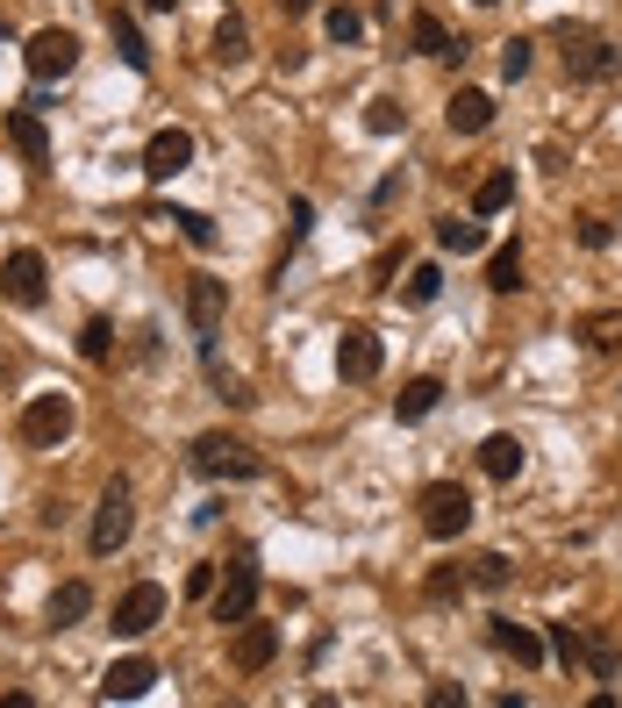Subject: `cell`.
Here are the masks:
<instances>
[{
  "mask_svg": "<svg viewBox=\"0 0 622 708\" xmlns=\"http://www.w3.org/2000/svg\"><path fill=\"white\" fill-rule=\"evenodd\" d=\"M187 465H193L201 479H257V451L244 444V436H230V430H208V436H193Z\"/></svg>",
  "mask_w": 622,
  "mask_h": 708,
  "instance_id": "1",
  "label": "cell"
},
{
  "mask_svg": "<svg viewBox=\"0 0 622 708\" xmlns=\"http://www.w3.org/2000/svg\"><path fill=\"white\" fill-rule=\"evenodd\" d=\"M415 508H422V530H430L436 545H451V537H465V530H473V494H465L458 479H430Z\"/></svg>",
  "mask_w": 622,
  "mask_h": 708,
  "instance_id": "2",
  "label": "cell"
},
{
  "mask_svg": "<svg viewBox=\"0 0 622 708\" xmlns=\"http://www.w3.org/2000/svg\"><path fill=\"white\" fill-rule=\"evenodd\" d=\"M72 423H80V401H72V394H29V409H22V444L57 451V444L72 436Z\"/></svg>",
  "mask_w": 622,
  "mask_h": 708,
  "instance_id": "3",
  "label": "cell"
},
{
  "mask_svg": "<svg viewBox=\"0 0 622 708\" xmlns=\"http://www.w3.org/2000/svg\"><path fill=\"white\" fill-rule=\"evenodd\" d=\"M222 315H230V286L222 279H187V323H193V344H201V358L215 366V337H222Z\"/></svg>",
  "mask_w": 622,
  "mask_h": 708,
  "instance_id": "4",
  "label": "cell"
},
{
  "mask_svg": "<svg viewBox=\"0 0 622 708\" xmlns=\"http://www.w3.org/2000/svg\"><path fill=\"white\" fill-rule=\"evenodd\" d=\"M244 615H257V559H251V551H236L230 572L215 580V623L236 630Z\"/></svg>",
  "mask_w": 622,
  "mask_h": 708,
  "instance_id": "5",
  "label": "cell"
},
{
  "mask_svg": "<svg viewBox=\"0 0 622 708\" xmlns=\"http://www.w3.org/2000/svg\"><path fill=\"white\" fill-rule=\"evenodd\" d=\"M129 530H136V508H129V487L115 479V487L101 494V508H94V537H86L94 559H115V551L129 545Z\"/></svg>",
  "mask_w": 622,
  "mask_h": 708,
  "instance_id": "6",
  "label": "cell"
},
{
  "mask_svg": "<svg viewBox=\"0 0 622 708\" xmlns=\"http://www.w3.org/2000/svg\"><path fill=\"white\" fill-rule=\"evenodd\" d=\"M22 57H29V80L51 86V80H65V72L80 65V36H72V29H36Z\"/></svg>",
  "mask_w": 622,
  "mask_h": 708,
  "instance_id": "7",
  "label": "cell"
},
{
  "mask_svg": "<svg viewBox=\"0 0 622 708\" xmlns=\"http://www.w3.org/2000/svg\"><path fill=\"white\" fill-rule=\"evenodd\" d=\"M158 623H165V587L158 580H136L129 594L115 601V623L108 630H115V637H150Z\"/></svg>",
  "mask_w": 622,
  "mask_h": 708,
  "instance_id": "8",
  "label": "cell"
},
{
  "mask_svg": "<svg viewBox=\"0 0 622 708\" xmlns=\"http://www.w3.org/2000/svg\"><path fill=\"white\" fill-rule=\"evenodd\" d=\"M0 294L14 300V308H43V294H51V279H43V251H8V265H0Z\"/></svg>",
  "mask_w": 622,
  "mask_h": 708,
  "instance_id": "9",
  "label": "cell"
},
{
  "mask_svg": "<svg viewBox=\"0 0 622 708\" xmlns=\"http://www.w3.org/2000/svg\"><path fill=\"white\" fill-rule=\"evenodd\" d=\"M558 43H566V72H572V80H609V72H615V43H601L594 36V29H558Z\"/></svg>",
  "mask_w": 622,
  "mask_h": 708,
  "instance_id": "10",
  "label": "cell"
},
{
  "mask_svg": "<svg viewBox=\"0 0 622 708\" xmlns=\"http://www.w3.org/2000/svg\"><path fill=\"white\" fill-rule=\"evenodd\" d=\"M187 165H193V129L165 123L158 137L144 144V179H158V187H165V179H179V172H187Z\"/></svg>",
  "mask_w": 622,
  "mask_h": 708,
  "instance_id": "11",
  "label": "cell"
},
{
  "mask_svg": "<svg viewBox=\"0 0 622 708\" xmlns=\"http://www.w3.org/2000/svg\"><path fill=\"white\" fill-rule=\"evenodd\" d=\"M379 358H387V351H379V337H372L366 323H351V329H344V337H337V372H344V380H351V387L379 380Z\"/></svg>",
  "mask_w": 622,
  "mask_h": 708,
  "instance_id": "12",
  "label": "cell"
},
{
  "mask_svg": "<svg viewBox=\"0 0 622 708\" xmlns=\"http://www.w3.org/2000/svg\"><path fill=\"white\" fill-rule=\"evenodd\" d=\"M272 658H280V630L257 623V615H244V623H236V644H230V666L236 673H265Z\"/></svg>",
  "mask_w": 622,
  "mask_h": 708,
  "instance_id": "13",
  "label": "cell"
},
{
  "mask_svg": "<svg viewBox=\"0 0 622 708\" xmlns=\"http://www.w3.org/2000/svg\"><path fill=\"white\" fill-rule=\"evenodd\" d=\"M487 637H494V652H508V658H515V666H544V658H551L544 630H529V623H508V615H494V623H487Z\"/></svg>",
  "mask_w": 622,
  "mask_h": 708,
  "instance_id": "14",
  "label": "cell"
},
{
  "mask_svg": "<svg viewBox=\"0 0 622 708\" xmlns=\"http://www.w3.org/2000/svg\"><path fill=\"white\" fill-rule=\"evenodd\" d=\"M444 123H451V137H479V129L494 123V94L487 86H458V94L444 101Z\"/></svg>",
  "mask_w": 622,
  "mask_h": 708,
  "instance_id": "15",
  "label": "cell"
},
{
  "mask_svg": "<svg viewBox=\"0 0 622 708\" xmlns=\"http://www.w3.org/2000/svg\"><path fill=\"white\" fill-rule=\"evenodd\" d=\"M150 680H158V666H150V658H115V666L101 673V701H144Z\"/></svg>",
  "mask_w": 622,
  "mask_h": 708,
  "instance_id": "16",
  "label": "cell"
},
{
  "mask_svg": "<svg viewBox=\"0 0 622 708\" xmlns=\"http://www.w3.org/2000/svg\"><path fill=\"white\" fill-rule=\"evenodd\" d=\"M523 465H529V444H523V436L494 430L487 444H479V473H487V479H515V473H523Z\"/></svg>",
  "mask_w": 622,
  "mask_h": 708,
  "instance_id": "17",
  "label": "cell"
},
{
  "mask_svg": "<svg viewBox=\"0 0 622 708\" xmlns=\"http://www.w3.org/2000/svg\"><path fill=\"white\" fill-rule=\"evenodd\" d=\"M8 144L22 150L36 172L51 165V137H43V115H36V108H8Z\"/></svg>",
  "mask_w": 622,
  "mask_h": 708,
  "instance_id": "18",
  "label": "cell"
},
{
  "mask_svg": "<svg viewBox=\"0 0 622 708\" xmlns=\"http://www.w3.org/2000/svg\"><path fill=\"white\" fill-rule=\"evenodd\" d=\"M436 401H444V380H408L401 394H393V423H430Z\"/></svg>",
  "mask_w": 622,
  "mask_h": 708,
  "instance_id": "19",
  "label": "cell"
},
{
  "mask_svg": "<svg viewBox=\"0 0 622 708\" xmlns=\"http://www.w3.org/2000/svg\"><path fill=\"white\" fill-rule=\"evenodd\" d=\"M508 208H515V172L500 165V172H487V179L473 187V215L487 222V215H508Z\"/></svg>",
  "mask_w": 622,
  "mask_h": 708,
  "instance_id": "20",
  "label": "cell"
},
{
  "mask_svg": "<svg viewBox=\"0 0 622 708\" xmlns=\"http://www.w3.org/2000/svg\"><path fill=\"white\" fill-rule=\"evenodd\" d=\"M208 57H215V65H244V57H251V29L236 22V14H222L215 36H208Z\"/></svg>",
  "mask_w": 622,
  "mask_h": 708,
  "instance_id": "21",
  "label": "cell"
},
{
  "mask_svg": "<svg viewBox=\"0 0 622 708\" xmlns=\"http://www.w3.org/2000/svg\"><path fill=\"white\" fill-rule=\"evenodd\" d=\"M408 43H415L422 57H465V43H451V29L436 22V14H415V22H408Z\"/></svg>",
  "mask_w": 622,
  "mask_h": 708,
  "instance_id": "22",
  "label": "cell"
},
{
  "mask_svg": "<svg viewBox=\"0 0 622 708\" xmlns=\"http://www.w3.org/2000/svg\"><path fill=\"white\" fill-rule=\"evenodd\" d=\"M86 609H94V587H86V580H65V587L51 594V630H72Z\"/></svg>",
  "mask_w": 622,
  "mask_h": 708,
  "instance_id": "23",
  "label": "cell"
},
{
  "mask_svg": "<svg viewBox=\"0 0 622 708\" xmlns=\"http://www.w3.org/2000/svg\"><path fill=\"white\" fill-rule=\"evenodd\" d=\"M544 644H551V658H558V666H572V673L587 666V630H572V623H551V630H544Z\"/></svg>",
  "mask_w": 622,
  "mask_h": 708,
  "instance_id": "24",
  "label": "cell"
},
{
  "mask_svg": "<svg viewBox=\"0 0 622 708\" xmlns=\"http://www.w3.org/2000/svg\"><path fill=\"white\" fill-rule=\"evenodd\" d=\"M366 129H372V137H401V129H408V108H401L393 94H372V101H366Z\"/></svg>",
  "mask_w": 622,
  "mask_h": 708,
  "instance_id": "25",
  "label": "cell"
},
{
  "mask_svg": "<svg viewBox=\"0 0 622 708\" xmlns=\"http://www.w3.org/2000/svg\"><path fill=\"white\" fill-rule=\"evenodd\" d=\"M436 244L458 251V258H473V251H487V230H479V222H458V215H451V222H436Z\"/></svg>",
  "mask_w": 622,
  "mask_h": 708,
  "instance_id": "26",
  "label": "cell"
},
{
  "mask_svg": "<svg viewBox=\"0 0 622 708\" xmlns=\"http://www.w3.org/2000/svg\"><path fill=\"white\" fill-rule=\"evenodd\" d=\"M165 222H179V236H187L193 251H215V244H222V230H215V222L201 215V208H172V215H165Z\"/></svg>",
  "mask_w": 622,
  "mask_h": 708,
  "instance_id": "27",
  "label": "cell"
},
{
  "mask_svg": "<svg viewBox=\"0 0 622 708\" xmlns=\"http://www.w3.org/2000/svg\"><path fill=\"white\" fill-rule=\"evenodd\" d=\"M108 29H115V51H123V65H129V72H150V51H144V36H136L129 14H108Z\"/></svg>",
  "mask_w": 622,
  "mask_h": 708,
  "instance_id": "28",
  "label": "cell"
},
{
  "mask_svg": "<svg viewBox=\"0 0 622 708\" xmlns=\"http://www.w3.org/2000/svg\"><path fill=\"white\" fill-rule=\"evenodd\" d=\"M487 286H494V294H515V286H523V251H515V244H500L487 258Z\"/></svg>",
  "mask_w": 622,
  "mask_h": 708,
  "instance_id": "29",
  "label": "cell"
},
{
  "mask_svg": "<svg viewBox=\"0 0 622 708\" xmlns=\"http://www.w3.org/2000/svg\"><path fill=\"white\" fill-rule=\"evenodd\" d=\"M436 294H444V265H415V273H408V286H401L408 308H430Z\"/></svg>",
  "mask_w": 622,
  "mask_h": 708,
  "instance_id": "30",
  "label": "cell"
},
{
  "mask_svg": "<svg viewBox=\"0 0 622 708\" xmlns=\"http://www.w3.org/2000/svg\"><path fill=\"white\" fill-rule=\"evenodd\" d=\"M587 673H594V680H615V673H622V658H615V637H609V630H587Z\"/></svg>",
  "mask_w": 622,
  "mask_h": 708,
  "instance_id": "31",
  "label": "cell"
},
{
  "mask_svg": "<svg viewBox=\"0 0 622 708\" xmlns=\"http://www.w3.org/2000/svg\"><path fill=\"white\" fill-rule=\"evenodd\" d=\"M323 29H329V43H358L366 36V14H358L351 0H337V8H323Z\"/></svg>",
  "mask_w": 622,
  "mask_h": 708,
  "instance_id": "32",
  "label": "cell"
},
{
  "mask_svg": "<svg viewBox=\"0 0 622 708\" xmlns=\"http://www.w3.org/2000/svg\"><path fill=\"white\" fill-rule=\"evenodd\" d=\"M465 587H473V572H465V566H430V580H422V594H430V601H458Z\"/></svg>",
  "mask_w": 622,
  "mask_h": 708,
  "instance_id": "33",
  "label": "cell"
},
{
  "mask_svg": "<svg viewBox=\"0 0 622 708\" xmlns=\"http://www.w3.org/2000/svg\"><path fill=\"white\" fill-rule=\"evenodd\" d=\"M108 351H115V329H108V315H86V329H80V358L108 366Z\"/></svg>",
  "mask_w": 622,
  "mask_h": 708,
  "instance_id": "34",
  "label": "cell"
},
{
  "mask_svg": "<svg viewBox=\"0 0 622 708\" xmlns=\"http://www.w3.org/2000/svg\"><path fill=\"white\" fill-rule=\"evenodd\" d=\"M615 337H622V308H601V315H587V323H580V344H594V351H609Z\"/></svg>",
  "mask_w": 622,
  "mask_h": 708,
  "instance_id": "35",
  "label": "cell"
},
{
  "mask_svg": "<svg viewBox=\"0 0 622 708\" xmlns=\"http://www.w3.org/2000/svg\"><path fill=\"white\" fill-rule=\"evenodd\" d=\"M529 57H537V43H529V36H508V43H500V80H523V72H529Z\"/></svg>",
  "mask_w": 622,
  "mask_h": 708,
  "instance_id": "36",
  "label": "cell"
},
{
  "mask_svg": "<svg viewBox=\"0 0 622 708\" xmlns=\"http://www.w3.org/2000/svg\"><path fill=\"white\" fill-rule=\"evenodd\" d=\"M508 559H500V551H487V559H473V587H487V594H500V587H508Z\"/></svg>",
  "mask_w": 622,
  "mask_h": 708,
  "instance_id": "37",
  "label": "cell"
},
{
  "mask_svg": "<svg viewBox=\"0 0 622 708\" xmlns=\"http://www.w3.org/2000/svg\"><path fill=\"white\" fill-rule=\"evenodd\" d=\"M580 244H587V251H609V244H615V230H609L601 215H587V222H580Z\"/></svg>",
  "mask_w": 622,
  "mask_h": 708,
  "instance_id": "38",
  "label": "cell"
},
{
  "mask_svg": "<svg viewBox=\"0 0 622 708\" xmlns=\"http://www.w3.org/2000/svg\"><path fill=\"white\" fill-rule=\"evenodd\" d=\"M422 701H430V708H465V687H451V680H436V687H430V695H422Z\"/></svg>",
  "mask_w": 622,
  "mask_h": 708,
  "instance_id": "39",
  "label": "cell"
},
{
  "mask_svg": "<svg viewBox=\"0 0 622 708\" xmlns=\"http://www.w3.org/2000/svg\"><path fill=\"white\" fill-rule=\"evenodd\" d=\"M215 580H222L215 566H193V572H187V594H215Z\"/></svg>",
  "mask_w": 622,
  "mask_h": 708,
  "instance_id": "40",
  "label": "cell"
},
{
  "mask_svg": "<svg viewBox=\"0 0 622 708\" xmlns=\"http://www.w3.org/2000/svg\"><path fill=\"white\" fill-rule=\"evenodd\" d=\"M280 14H315V0H272Z\"/></svg>",
  "mask_w": 622,
  "mask_h": 708,
  "instance_id": "41",
  "label": "cell"
},
{
  "mask_svg": "<svg viewBox=\"0 0 622 708\" xmlns=\"http://www.w3.org/2000/svg\"><path fill=\"white\" fill-rule=\"evenodd\" d=\"M144 8H150V14H172V8H179V0H144Z\"/></svg>",
  "mask_w": 622,
  "mask_h": 708,
  "instance_id": "42",
  "label": "cell"
},
{
  "mask_svg": "<svg viewBox=\"0 0 622 708\" xmlns=\"http://www.w3.org/2000/svg\"><path fill=\"white\" fill-rule=\"evenodd\" d=\"M479 8H494V0H479Z\"/></svg>",
  "mask_w": 622,
  "mask_h": 708,
  "instance_id": "43",
  "label": "cell"
}]
</instances>
